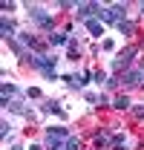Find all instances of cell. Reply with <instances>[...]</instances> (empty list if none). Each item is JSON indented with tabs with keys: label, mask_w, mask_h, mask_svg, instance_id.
I'll return each instance as SVG.
<instances>
[{
	"label": "cell",
	"mask_w": 144,
	"mask_h": 150,
	"mask_svg": "<svg viewBox=\"0 0 144 150\" xmlns=\"http://www.w3.org/2000/svg\"><path fill=\"white\" fill-rule=\"evenodd\" d=\"M29 61H32L35 67H40V69H43V75L55 78V58H46V55H29Z\"/></svg>",
	"instance_id": "1"
},
{
	"label": "cell",
	"mask_w": 144,
	"mask_h": 150,
	"mask_svg": "<svg viewBox=\"0 0 144 150\" xmlns=\"http://www.w3.org/2000/svg\"><path fill=\"white\" fill-rule=\"evenodd\" d=\"M75 9H78V18H92V15H101V6H98V3H78V6H75Z\"/></svg>",
	"instance_id": "2"
},
{
	"label": "cell",
	"mask_w": 144,
	"mask_h": 150,
	"mask_svg": "<svg viewBox=\"0 0 144 150\" xmlns=\"http://www.w3.org/2000/svg\"><path fill=\"white\" fill-rule=\"evenodd\" d=\"M29 15L35 18V23H40V26H52V18L40 9V6H29Z\"/></svg>",
	"instance_id": "3"
},
{
	"label": "cell",
	"mask_w": 144,
	"mask_h": 150,
	"mask_svg": "<svg viewBox=\"0 0 144 150\" xmlns=\"http://www.w3.org/2000/svg\"><path fill=\"white\" fill-rule=\"evenodd\" d=\"M133 55H136V46H130L127 52H121V55H118L115 61H112V67H115V69H124V67H130V61H133Z\"/></svg>",
	"instance_id": "4"
},
{
	"label": "cell",
	"mask_w": 144,
	"mask_h": 150,
	"mask_svg": "<svg viewBox=\"0 0 144 150\" xmlns=\"http://www.w3.org/2000/svg\"><path fill=\"white\" fill-rule=\"evenodd\" d=\"M141 69H133V72H127L124 75V81H121V84H124V87H136V84H138V81H141Z\"/></svg>",
	"instance_id": "5"
},
{
	"label": "cell",
	"mask_w": 144,
	"mask_h": 150,
	"mask_svg": "<svg viewBox=\"0 0 144 150\" xmlns=\"http://www.w3.org/2000/svg\"><path fill=\"white\" fill-rule=\"evenodd\" d=\"M87 29H90L92 35H104V26H101L98 20H87Z\"/></svg>",
	"instance_id": "6"
},
{
	"label": "cell",
	"mask_w": 144,
	"mask_h": 150,
	"mask_svg": "<svg viewBox=\"0 0 144 150\" xmlns=\"http://www.w3.org/2000/svg\"><path fill=\"white\" fill-rule=\"evenodd\" d=\"M49 43H52V46H61V43H66V35H58V32H52V35H49Z\"/></svg>",
	"instance_id": "7"
},
{
	"label": "cell",
	"mask_w": 144,
	"mask_h": 150,
	"mask_svg": "<svg viewBox=\"0 0 144 150\" xmlns=\"http://www.w3.org/2000/svg\"><path fill=\"white\" fill-rule=\"evenodd\" d=\"M66 150H81V142H78L75 136H69V139H66Z\"/></svg>",
	"instance_id": "8"
},
{
	"label": "cell",
	"mask_w": 144,
	"mask_h": 150,
	"mask_svg": "<svg viewBox=\"0 0 144 150\" xmlns=\"http://www.w3.org/2000/svg\"><path fill=\"white\" fill-rule=\"evenodd\" d=\"M107 142H109V136H107V133H98V136H95V147H104Z\"/></svg>",
	"instance_id": "9"
},
{
	"label": "cell",
	"mask_w": 144,
	"mask_h": 150,
	"mask_svg": "<svg viewBox=\"0 0 144 150\" xmlns=\"http://www.w3.org/2000/svg\"><path fill=\"white\" fill-rule=\"evenodd\" d=\"M12 35H15V26L9 20H3V38H12Z\"/></svg>",
	"instance_id": "10"
},
{
	"label": "cell",
	"mask_w": 144,
	"mask_h": 150,
	"mask_svg": "<svg viewBox=\"0 0 144 150\" xmlns=\"http://www.w3.org/2000/svg\"><path fill=\"white\" fill-rule=\"evenodd\" d=\"M115 107H118V110H127V107H130V98H127V95L115 98Z\"/></svg>",
	"instance_id": "11"
},
{
	"label": "cell",
	"mask_w": 144,
	"mask_h": 150,
	"mask_svg": "<svg viewBox=\"0 0 144 150\" xmlns=\"http://www.w3.org/2000/svg\"><path fill=\"white\" fill-rule=\"evenodd\" d=\"M112 147H115V150L124 147V136H112Z\"/></svg>",
	"instance_id": "12"
},
{
	"label": "cell",
	"mask_w": 144,
	"mask_h": 150,
	"mask_svg": "<svg viewBox=\"0 0 144 150\" xmlns=\"http://www.w3.org/2000/svg\"><path fill=\"white\" fill-rule=\"evenodd\" d=\"M118 29H121V32H133V23H127V20H121V23H118Z\"/></svg>",
	"instance_id": "13"
}]
</instances>
